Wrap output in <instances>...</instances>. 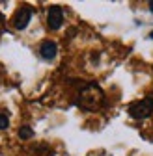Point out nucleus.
<instances>
[{"label":"nucleus","mask_w":153,"mask_h":156,"mask_svg":"<svg viewBox=\"0 0 153 156\" xmlns=\"http://www.w3.org/2000/svg\"><path fill=\"white\" fill-rule=\"evenodd\" d=\"M19 138L21 140H30V138H34V130L30 128V126H21L19 128Z\"/></svg>","instance_id":"obj_6"},{"label":"nucleus","mask_w":153,"mask_h":156,"mask_svg":"<svg viewBox=\"0 0 153 156\" xmlns=\"http://www.w3.org/2000/svg\"><path fill=\"white\" fill-rule=\"evenodd\" d=\"M149 11L153 13V0H151V2H149Z\"/></svg>","instance_id":"obj_8"},{"label":"nucleus","mask_w":153,"mask_h":156,"mask_svg":"<svg viewBox=\"0 0 153 156\" xmlns=\"http://www.w3.org/2000/svg\"><path fill=\"white\" fill-rule=\"evenodd\" d=\"M103 91L97 84H88L82 91H80V97H79V104L90 112H95L101 104H103Z\"/></svg>","instance_id":"obj_1"},{"label":"nucleus","mask_w":153,"mask_h":156,"mask_svg":"<svg viewBox=\"0 0 153 156\" xmlns=\"http://www.w3.org/2000/svg\"><path fill=\"white\" fill-rule=\"evenodd\" d=\"M30 19H32V9L30 8H21L13 17V26L17 30H24L30 23Z\"/></svg>","instance_id":"obj_4"},{"label":"nucleus","mask_w":153,"mask_h":156,"mask_svg":"<svg viewBox=\"0 0 153 156\" xmlns=\"http://www.w3.org/2000/svg\"><path fill=\"white\" fill-rule=\"evenodd\" d=\"M47 24L50 30H60L64 24V11L60 6H50L47 11Z\"/></svg>","instance_id":"obj_3"},{"label":"nucleus","mask_w":153,"mask_h":156,"mask_svg":"<svg viewBox=\"0 0 153 156\" xmlns=\"http://www.w3.org/2000/svg\"><path fill=\"white\" fill-rule=\"evenodd\" d=\"M56 54H58V47H56L54 41L47 39V41L41 43V47H39V56L43 58V60L50 62V60H54V58H56Z\"/></svg>","instance_id":"obj_5"},{"label":"nucleus","mask_w":153,"mask_h":156,"mask_svg":"<svg viewBox=\"0 0 153 156\" xmlns=\"http://www.w3.org/2000/svg\"><path fill=\"white\" fill-rule=\"evenodd\" d=\"M149 37H151V39H153V32H151V34H149Z\"/></svg>","instance_id":"obj_9"},{"label":"nucleus","mask_w":153,"mask_h":156,"mask_svg":"<svg viewBox=\"0 0 153 156\" xmlns=\"http://www.w3.org/2000/svg\"><path fill=\"white\" fill-rule=\"evenodd\" d=\"M8 125H9V119H8V115H6V113H0V130L8 128Z\"/></svg>","instance_id":"obj_7"},{"label":"nucleus","mask_w":153,"mask_h":156,"mask_svg":"<svg viewBox=\"0 0 153 156\" xmlns=\"http://www.w3.org/2000/svg\"><path fill=\"white\" fill-rule=\"evenodd\" d=\"M129 115L132 119H146L153 113V99L151 97H146V99H140V101H135L129 104Z\"/></svg>","instance_id":"obj_2"}]
</instances>
